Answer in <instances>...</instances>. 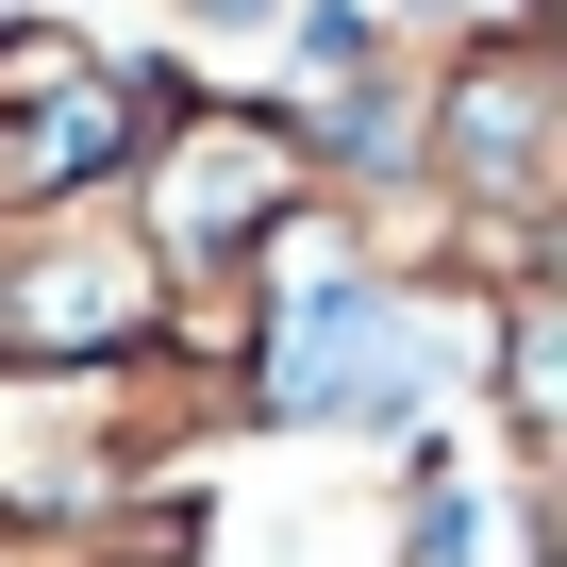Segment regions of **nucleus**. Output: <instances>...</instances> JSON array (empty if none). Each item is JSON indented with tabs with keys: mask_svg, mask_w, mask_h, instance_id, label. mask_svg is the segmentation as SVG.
Returning <instances> with one entry per match:
<instances>
[{
	"mask_svg": "<svg viewBox=\"0 0 567 567\" xmlns=\"http://www.w3.org/2000/svg\"><path fill=\"white\" fill-rule=\"evenodd\" d=\"M151 301H167V267H151V234H117V217H0V368H117L134 334H151Z\"/></svg>",
	"mask_w": 567,
	"mask_h": 567,
	"instance_id": "nucleus-4",
	"label": "nucleus"
},
{
	"mask_svg": "<svg viewBox=\"0 0 567 567\" xmlns=\"http://www.w3.org/2000/svg\"><path fill=\"white\" fill-rule=\"evenodd\" d=\"M550 167H567V68H550L534 18H501V34H467L434 68V200L517 250L550 217Z\"/></svg>",
	"mask_w": 567,
	"mask_h": 567,
	"instance_id": "nucleus-2",
	"label": "nucleus"
},
{
	"mask_svg": "<svg viewBox=\"0 0 567 567\" xmlns=\"http://www.w3.org/2000/svg\"><path fill=\"white\" fill-rule=\"evenodd\" d=\"M417 384H434V351L401 318V284H301L267 318V401L318 434H384V417H417Z\"/></svg>",
	"mask_w": 567,
	"mask_h": 567,
	"instance_id": "nucleus-6",
	"label": "nucleus"
},
{
	"mask_svg": "<svg viewBox=\"0 0 567 567\" xmlns=\"http://www.w3.org/2000/svg\"><path fill=\"white\" fill-rule=\"evenodd\" d=\"M134 68L101 51V34H0V217H51V200H84L117 151H134Z\"/></svg>",
	"mask_w": 567,
	"mask_h": 567,
	"instance_id": "nucleus-5",
	"label": "nucleus"
},
{
	"mask_svg": "<svg viewBox=\"0 0 567 567\" xmlns=\"http://www.w3.org/2000/svg\"><path fill=\"white\" fill-rule=\"evenodd\" d=\"M151 434H184V401L134 368H0V517L68 534V517L134 501Z\"/></svg>",
	"mask_w": 567,
	"mask_h": 567,
	"instance_id": "nucleus-3",
	"label": "nucleus"
},
{
	"mask_svg": "<svg viewBox=\"0 0 567 567\" xmlns=\"http://www.w3.org/2000/svg\"><path fill=\"white\" fill-rule=\"evenodd\" d=\"M318 200V134L284 117V101H167V134H151V267L167 284H217V267H250L284 217Z\"/></svg>",
	"mask_w": 567,
	"mask_h": 567,
	"instance_id": "nucleus-1",
	"label": "nucleus"
}]
</instances>
